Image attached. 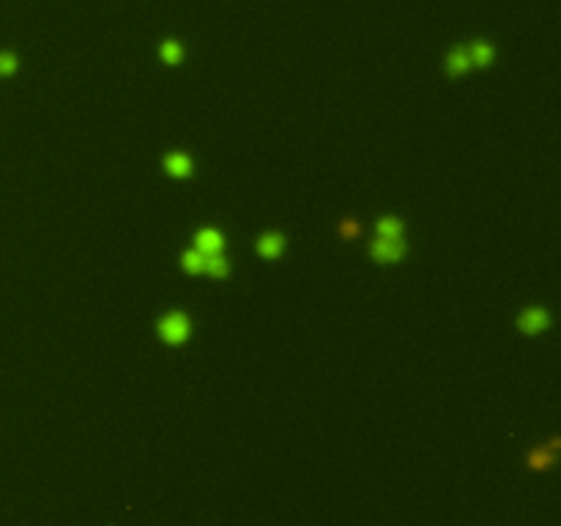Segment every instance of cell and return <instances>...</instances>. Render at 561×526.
<instances>
[{
	"mask_svg": "<svg viewBox=\"0 0 561 526\" xmlns=\"http://www.w3.org/2000/svg\"><path fill=\"white\" fill-rule=\"evenodd\" d=\"M189 318L184 312H167L162 321H159V334L165 343L170 345H181L187 337H189Z\"/></svg>",
	"mask_w": 561,
	"mask_h": 526,
	"instance_id": "6da1fadb",
	"label": "cell"
},
{
	"mask_svg": "<svg viewBox=\"0 0 561 526\" xmlns=\"http://www.w3.org/2000/svg\"><path fill=\"white\" fill-rule=\"evenodd\" d=\"M370 253H372V258L381 263H392L397 261V258H403V253H405V247H403V242L400 239H375L372 242V247H370Z\"/></svg>",
	"mask_w": 561,
	"mask_h": 526,
	"instance_id": "7a4b0ae2",
	"label": "cell"
},
{
	"mask_svg": "<svg viewBox=\"0 0 561 526\" xmlns=\"http://www.w3.org/2000/svg\"><path fill=\"white\" fill-rule=\"evenodd\" d=\"M195 242H198V247H195V250H198V253H203V255H217V253H222V244H225V242H222V236H219L217 231H211V228L200 231Z\"/></svg>",
	"mask_w": 561,
	"mask_h": 526,
	"instance_id": "3957f363",
	"label": "cell"
},
{
	"mask_svg": "<svg viewBox=\"0 0 561 526\" xmlns=\"http://www.w3.org/2000/svg\"><path fill=\"white\" fill-rule=\"evenodd\" d=\"M471 69V58H468V52L466 49H452L449 55H446V71H449V77H460V74H466Z\"/></svg>",
	"mask_w": 561,
	"mask_h": 526,
	"instance_id": "277c9868",
	"label": "cell"
},
{
	"mask_svg": "<svg viewBox=\"0 0 561 526\" xmlns=\"http://www.w3.org/2000/svg\"><path fill=\"white\" fill-rule=\"evenodd\" d=\"M165 168H167V173L176 176V179H187V176L192 173V162H189V157H187V154H178V151L167 154Z\"/></svg>",
	"mask_w": 561,
	"mask_h": 526,
	"instance_id": "5b68a950",
	"label": "cell"
},
{
	"mask_svg": "<svg viewBox=\"0 0 561 526\" xmlns=\"http://www.w3.org/2000/svg\"><path fill=\"white\" fill-rule=\"evenodd\" d=\"M493 47L485 41V38H477L474 44H471V49H468V58H471V66H488L490 60H493Z\"/></svg>",
	"mask_w": 561,
	"mask_h": 526,
	"instance_id": "8992f818",
	"label": "cell"
},
{
	"mask_svg": "<svg viewBox=\"0 0 561 526\" xmlns=\"http://www.w3.org/2000/svg\"><path fill=\"white\" fill-rule=\"evenodd\" d=\"M545 326H548V315H545L542 310H526V312H523V318H521V329H523V332H529V334L542 332Z\"/></svg>",
	"mask_w": 561,
	"mask_h": 526,
	"instance_id": "52a82bcc",
	"label": "cell"
},
{
	"mask_svg": "<svg viewBox=\"0 0 561 526\" xmlns=\"http://www.w3.org/2000/svg\"><path fill=\"white\" fill-rule=\"evenodd\" d=\"M282 247H285V242H282L280 233H266V236H261V242H258V253H261L263 258H277L282 253Z\"/></svg>",
	"mask_w": 561,
	"mask_h": 526,
	"instance_id": "ba28073f",
	"label": "cell"
},
{
	"mask_svg": "<svg viewBox=\"0 0 561 526\" xmlns=\"http://www.w3.org/2000/svg\"><path fill=\"white\" fill-rule=\"evenodd\" d=\"M159 55H162V60H165L167 66H176V63L184 58V49H181V44H178L176 38H167V41H162Z\"/></svg>",
	"mask_w": 561,
	"mask_h": 526,
	"instance_id": "9c48e42d",
	"label": "cell"
},
{
	"mask_svg": "<svg viewBox=\"0 0 561 526\" xmlns=\"http://www.w3.org/2000/svg\"><path fill=\"white\" fill-rule=\"evenodd\" d=\"M400 233H403V225L394 217H383L378 222V236L381 239H400Z\"/></svg>",
	"mask_w": 561,
	"mask_h": 526,
	"instance_id": "30bf717a",
	"label": "cell"
},
{
	"mask_svg": "<svg viewBox=\"0 0 561 526\" xmlns=\"http://www.w3.org/2000/svg\"><path fill=\"white\" fill-rule=\"evenodd\" d=\"M208 274H214V277H225L228 274V261L217 253V255H206V266H203Z\"/></svg>",
	"mask_w": 561,
	"mask_h": 526,
	"instance_id": "8fae6325",
	"label": "cell"
},
{
	"mask_svg": "<svg viewBox=\"0 0 561 526\" xmlns=\"http://www.w3.org/2000/svg\"><path fill=\"white\" fill-rule=\"evenodd\" d=\"M529 464H532V469H545V466H551L553 464V447H540L532 458H529Z\"/></svg>",
	"mask_w": 561,
	"mask_h": 526,
	"instance_id": "7c38bea8",
	"label": "cell"
},
{
	"mask_svg": "<svg viewBox=\"0 0 561 526\" xmlns=\"http://www.w3.org/2000/svg\"><path fill=\"white\" fill-rule=\"evenodd\" d=\"M203 266H206V255H203V253L192 250V253H187V255H184V268H187V271L198 274V271H203Z\"/></svg>",
	"mask_w": 561,
	"mask_h": 526,
	"instance_id": "4fadbf2b",
	"label": "cell"
},
{
	"mask_svg": "<svg viewBox=\"0 0 561 526\" xmlns=\"http://www.w3.org/2000/svg\"><path fill=\"white\" fill-rule=\"evenodd\" d=\"M16 71V58L11 52H0V74H14Z\"/></svg>",
	"mask_w": 561,
	"mask_h": 526,
	"instance_id": "5bb4252c",
	"label": "cell"
},
{
	"mask_svg": "<svg viewBox=\"0 0 561 526\" xmlns=\"http://www.w3.org/2000/svg\"><path fill=\"white\" fill-rule=\"evenodd\" d=\"M342 233H345V236H353V233H356V225H353V222H345V225H342Z\"/></svg>",
	"mask_w": 561,
	"mask_h": 526,
	"instance_id": "9a60e30c",
	"label": "cell"
}]
</instances>
